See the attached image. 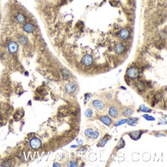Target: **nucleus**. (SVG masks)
Listing matches in <instances>:
<instances>
[{"label":"nucleus","mask_w":167,"mask_h":167,"mask_svg":"<svg viewBox=\"0 0 167 167\" xmlns=\"http://www.w3.org/2000/svg\"><path fill=\"white\" fill-rule=\"evenodd\" d=\"M29 144H30V146L33 149H38L40 148L42 145V142L39 139H38V138H32V140H30Z\"/></svg>","instance_id":"obj_1"},{"label":"nucleus","mask_w":167,"mask_h":167,"mask_svg":"<svg viewBox=\"0 0 167 167\" xmlns=\"http://www.w3.org/2000/svg\"><path fill=\"white\" fill-rule=\"evenodd\" d=\"M92 106L98 110H103L106 106L102 101L99 99H94L92 101Z\"/></svg>","instance_id":"obj_2"},{"label":"nucleus","mask_w":167,"mask_h":167,"mask_svg":"<svg viewBox=\"0 0 167 167\" xmlns=\"http://www.w3.org/2000/svg\"><path fill=\"white\" fill-rule=\"evenodd\" d=\"M93 62V59L90 55H86L82 57L81 62L86 65V66H89V65H91Z\"/></svg>","instance_id":"obj_3"},{"label":"nucleus","mask_w":167,"mask_h":167,"mask_svg":"<svg viewBox=\"0 0 167 167\" xmlns=\"http://www.w3.org/2000/svg\"><path fill=\"white\" fill-rule=\"evenodd\" d=\"M127 75L131 79H135L138 77L139 75V70L136 68H129L127 70Z\"/></svg>","instance_id":"obj_4"},{"label":"nucleus","mask_w":167,"mask_h":167,"mask_svg":"<svg viewBox=\"0 0 167 167\" xmlns=\"http://www.w3.org/2000/svg\"><path fill=\"white\" fill-rule=\"evenodd\" d=\"M8 50L10 53H16L18 50V44L16 42H11L8 45Z\"/></svg>","instance_id":"obj_5"},{"label":"nucleus","mask_w":167,"mask_h":167,"mask_svg":"<svg viewBox=\"0 0 167 167\" xmlns=\"http://www.w3.org/2000/svg\"><path fill=\"white\" fill-rule=\"evenodd\" d=\"M109 115L112 118L116 119V118H117L118 116H119V110H118L116 107L111 106L109 109Z\"/></svg>","instance_id":"obj_6"},{"label":"nucleus","mask_w":167,"mask_h":167,"mask_svg":"<svg viewBox=\"0 0 167 167\" xmlns=\"http://www.w3.org/2000/svg\"><path fill=\"white\" fill-rule=\"evenodd\" d=\"M115 52L117 54H122L123 53L125 50H126V48H125V46L123 43H117L116 46H115Z\"/></svg>","instance_id":"obj_7"},{"label":"nucleus","mask_w":167,"mask_h":167,"mask_svg":"<svg viewBox=\"0 0 167 167\" xmlns=\"http://www.w3.org/2000/svg\"><path fill=\"white\" fill-rule=\"evenodd\" d=\"M119 36L122 39H124V40H126L129 37V30L126 29H122L120 32H119Z\"/></svg>","instance_id":"obj_8"},{"label":"nucleus","mask_w":167,"mask_h":167,"mask_svg":"<svg viewBox=\"0 0 167 167\" xmlns=\"http://www.w3.org/2000/svg\"><path fill=\"white\" fill-rule=\"evenodd\" d=\"M99 120L102 122V123H104L106 126H110L112 124V119H110L109 116H102L99 118Z\"/></svg>","instance_id":"obj_9"},{"label":"nucleus","mask_w":167,"mask_h":167,"mask_svg":"<svg viewBox=\"0 0 167 167\" xmlns=\"http://www.w3.org/2000/svg\"><path fill=\"white\" fill-rule=\"evenodd\" d=\"M65 91L68 93H72L75 92L76 86L74 84H72V83H68V84L65 86Z\"/></svg>","instance_id":"obj_10"},{"label":"nucleus","mask_w":167,"mask_h":167,"mask_svg":"<svg viewBox=\"0 0 167 167\" xmlns=\"http://www.w3.org/2000/svg\"><path fill=\"white\" fill-rule=\"evenodd\" d=\"M23 29L25 32H28V33H31V32H32L34 29H35V27L34 26L32 25V24H31V23H26L23 26Z\"/></svg>","instance_id":"obj_11"},{"label":"nucleus","mask_w":167,"mask_h":167,"mask_svg":"<svg viewBox=\"0 0 167 167\" xmlns=\"http://www.w3.org/2000/svg\"><path fill=\"white\" fill-rule=\"evenodd\" d=\"M16 19L19 23H23L26 21V16L22 13H18L16 16Z\"/></svg>","instance_id":"obj_12"},{"label":"nucleus","mask_w":167,"mask_h":167,"mask_svg":"<svg viewBox=\"0 0 167 167\" xmlns=\"http://www.w3.org/2000/svg\"><path fill=\"white\" fill-rule=\"evenodd\" d=\"M133 114V109H130V108H127V109H125L123 111V115L124 116H126V117L130 116Z\"/></svg>","instance_id":"obj_13"},{"label":"nucleus","mask_w":167,"mask_h":167,"mask_svg":"<svg viewBox=\"0 0 167 167\" xmlns=\"http://www.w3.org/2000/svg\"><path fill=\"white\" fill-rule=\"evenodd\" d=\"M135 86H136V88L140 90V91H143V90L145 89L144 83L142 82H141V81H139V82H137L136 83H135Z\"/></svg>","instance_id":"obj_14"},{"label":"nucleus","mask_w":167,"mask_h":167,"mask_svg":"<svg viewBox=\"0 0 167 167\" xmlns=\"http://www.w3.org/2000/svg\"><path fill=\"white\" fill-rule=\"evenodd\" d=\"M137 120H138L137 118H129L128 120H126V123L129 125H130V126H134V125L136 123Z\"/></svg>","instance_id":"obj_15"},{"label":"nucleus","mask_w":167,"mask_h":167,"mask_svg":"<svg viewBox=\"0 0 167 167\" xmlns=\"http://www.w3.org/2000/svg\"><path fill=\"white\" fill-rule=\"evenodd\" d=\"M93 130L92 129H87L85 131V135L86 137L88 138H92V135L93 134Z\"/></svg>","instance_id":"obj_16"},{"label":"nucleus","mask_w":167,"mask_h":167,"mask_svg":"<svg viewBox=\"0 0 167 167\" xmlns=\"http://www.w3.org/2000/svg\"><path fill=\"white\" fill-rule=\"evenodd\" d=\"M140 134H141V133H140V132H138V131L133 132V133H130L131 137H132V138H133V139H135V140H136L137 138L140 137Z\"/></svg>","instance_id":"obj_17"},{"label":"nucleus","mask_w":167,"mask_h":167,"mask_svg":"<svg viewBox=\"0 0 167 167\" xmlns=\"http://www.w3.org/2000/svg\"><path fill=\"white\" fill-rule=\"evenodd\" d=\"M19 43L21 44H22V45H25L26 43H27V42H28V39L26 37V36H22L20 38H19Z\"/></svg>","instance_id":"obj_18"},{"label":"nucleus","mask_w":167,"mask_h":167,"mask_svg":"<svg viewBox=\"0 0 167 167\" xmlns=\"http://www.w3.org/2000/svg\"><path fill=\"white\" fill-rule=\"evenodd\" d=\"M85 115H86V117H88V118L92 117V115H93L92 110V109H86V111L85 112Z\"/></svg>","instance_id":"obj_19"},{"label":"nucleus","mask_w":167,"mask_h":167,"mask_svg":"<svg viewBox=\"0 0 167 167\" xmlns=\"http://www.w3.org/2000/svg\"><path fill=\"white\" fill-rule=\"evenodd\" d=\"M140 111H142V112H149V111H150V110H149V109H148L147 107H145L143 105L140 106Z\"/></svg>","instance_id":"obj_20"},{"label":"nucleus","mask_w":167,"mask_h":167,"mask_svg":"<svg viewBox=\"0 0 167 167\" xmlns=\"http://www.w3.org/2000/svg\"><path fill=\"white\" fill-rule=\"evenodd\" d=\"M78 166V163L75 162V161H70L69 162V164H68V166L69 167H73V166Z\"/></svg>","instance_id":"obj_21"},{"label":"nucleus","mask_w":167,"mask_h":167,"mask_svg":"<svg viewBox=\"0 0 167 167\" xmlns=\"http://www.w3.org/2000/svg\"><path fill=\"white\" fill-rule=\"evenodd\" d=\"M99 132H97V131L93 132V134L92 135V139H94V140H95V139H97V138L99 137Z\"/></svg>","instance_id":"obj_22"},{"label":"nucleus","mask_w":167,"mask_h":167,"mask_svg":"<svg viewBox=\"0 0 167 167\" xmlns=\"http://www.w3.org/2000/svg\"><path fill=\"white\" fill-rule=\"evenodd\" d=\"M126 123V119H122L120 120L119 122H118V123H116V126H119V125H122V124H123V123Z\"/></svg>","instance_id":"obj_23"},{"label":"nucleus","mask_w":167,"mask_h":167,"mask_svg":"<svg viewBox=\"0 0 167 167\" xmlns=\"http://www.w3.org/2000/svg\"><path fill=\"white\" fill-rule=\"evenodd\" d=\"M106 142H107V140H106V139H104V140H101V142H101V143H100V145H102V146H103V145L106 143Z\"/></svg>","instance_id":"obj_24"},{"label":"nucleus","mask_w":167,"mask_h":167,"mask_svg":"<svg viewBox=\"0 0 167 167\" xmlns=\"http://www.w3.org/2000/svg\"><path fill=\"white\" fill-rule=\"evenodd\" d=\"M2 166H11V163H10V162H5L4 163H2Z\"/></svg>","instance_id":"obj_25"},{"label":"nucleus","mask_w":167,"mask_h":167,"mask_svg":"<svg viewBox=\"0 0 167 167\" xmlns=\"http://www.w3.org/2000/svg\"><path fill=\"white\" fill-rule=\"evenodd\" d=\"M90 97H91V94H86V102L90 99Z\"/></svg>","instance_id":"obj_26"},{"label":"nucleus","mask_w":167,"mask_h":167,"mask_svg":"<svg viewBox=\"0 0 167 167\" xmlns=\"http://www.w3.org/2000/svg\"><path fill=\"white\" fill-rule=\"evenodd\" d=\"M78 142H79V145H82V142H83V141H82V140H79Z\"/></svg>","instance_id":"obj_27"},{"label":"nucleus","mask_w":167,"mask_h":167,"mask_svg":"<svg viewBox=\"0 0 167 167\" xmlns=\"http://www.w3.org/2000/svg\"><path fill=\"white\" fill-rule=\"evenodd\" d=\"M54 166H60V165L58 164V163H54Z\"/></svg>","instance_id":"obj_28"}]
</instances>
